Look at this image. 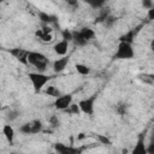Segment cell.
<instances>
[{"label": "cell", "mask_w": 154, "mask_h": 154, "mask_svg": "<svg viewBox=\"0 0 154 154\" xmlns=\"http://www.w3.org/2000/svg\"><path fill=\"white\" fill-rule=\"evenodd\" d=\"M138 79H141L143 83L150 84V85L154 83V77H153L152 73H149V75H147V73H140L138 75Z\"/></svg>", "instance_id": "cell-22"}, {"label": "cell", "mask_w": 154, "mask_h": 154, "mask_svg": "<svg viewBox=\"0 0 154 154\" xmlns=\"http://www.w3.org/2000/svg\"><path fill=\"white\" fill-rule=\"evenodd\" d=\"M2 134L6 138V141L10 144H13V142H14V129L12 128V125L5 124L4 128H2Z\"/></svg>", "instance_id": "cell-13"}, {"label": "cell", "mask_w": 154, "mask_h": 154, "mask_svg": "<svg viewBox=\"0 0 154 154\" xmlns=\"http://www.w3.org/2000/svg\"><path fill=\"white\" fill-rule=\"evenodd\" d=\"M143 28V24H140V25H137L136 28H134V29H130L129 31H126L125 34H123V35H120L119 36V42H126V43H134V41H135V38H136V36H137V34L141 31V29Z\"/></svg>", "instance_id": "cell-7"}, {"label": "cell", "mask_w": 154, "mask_h": 154, "mask_svg": "<svg viewBox=\"0 0 154 154\" xmlns=\"http://www.w3.org/2000/svg\"><path fill=\"white\" fill-rule=\"evenodd\" d=\"M8 53L16 58L20 64L23 65H29L28 63V51L24 49V48H20V47H14V48H11L8 51Z\"/></svg>", "instance_id": "cell-6"}, {"label": "cell", "mask_w": 154, "mask_h": 154, "mask_svg": "<svg viewBox=\"0 0 154 154\" xmlns=\"http://www.w3.org/2000/svg\"><path fill=\"white\" fill-rule=\"evenodd\" d=\"M19 132L23 134V135H31V125H30V122L22 124L19 126Z\"/></svg>", "instance_id": "cell-26"}, {"label": "cell", "mask_w": 154, "mask_h": 154, "mask_svg": "<svg viewBox=\"0 0 154 154\" xmlns=\"http://www.w3.org/2000/svg\"><path fill=\"white\" fill-rule=\"evenodd\" d=\"M67 64H69V57L63 55L61 58H58L57 60L53 61V71L55 73H60L66 69Z\"/></svg>", "instance_id": "cell-10"}, {"label": "cell", "mask_w": 154, "mask_h": 154, "mask_svg": "<svg viewBox=\"0 0 154 154\" xmlns=\"http://www.w3.org/2000/svg\"><path fill=\"white\" fill-rule=\"evenodd\" d=\"M128 108H129V106H128V103L124 102V101H119V102H117V103L114 105V111H116V113H117L118 116H120V117H123V116H125V114L128 113Z\"/></svg>", "instance_id": "cell-16"}, {"label": "cell", "mask_w": 154, "mask_h": 154, "mask_svg": "<svg viewBox=\"0 0 154 154\" xmlns=\"http://www.w3.org/2000/svg\"><path fill=\"white\" fill-rule=\"evenodd\" d=\"M154 19V8H149L148 10V20H153Z\"/></svg>", "instance_id": "cell-33"}, {"label": "cell", "mask_w": 154, "mask_h": 154, "mask_svg": "<svg viewBox=\"0 0 154 154\" xmlns=\"http://www.w3.org/2000/svg\"><path fill=\"white\" fill-rule=\"evenodd\" d=\"M30 125H31V135H36L38 132H42L43 131V124L40 119H34L30 122Z\"/></svg>", "instance_id": "cell-18"}, {"label": "cell", "mask_w": 154, "mask_h": 154, "mask_svg": "<svg viewBox=\"0 0 154 154\" xmlns=\"http://www.w3.org/2000/svg\"><path fill=\"white\" fill-rule=\"evenodd\" d=\"M35 35H36L40 40H42L43 42H49V41L52 40V34H45V32H42L41 29H38V30L35 32Z\"/></svg>", "instance_id": "cell-24"}, {"label": "cell", "mask_w": 154, "mask_h": 154, "mask_svg": "<svg viewBox=\"0 0 154 154\" xmlns=\"http://www.w3.org/2000/svg\"><path fill=\"white\" fill-rule=\"evenodd\" d=\"M66 113L69 114H75V116H78L81 113V109H79V106L78 103H71L66 109H64Z\"/></svg>", "instance_id": "cell-23"}, {"label": "cell", "mask_w": 154, "mask_h": 154, "mask_svg": "<svg viewBox=\"0 0 154 154\" xmlns=\"http://www.w3.org/2000/svg\"><path fill=\"white\" fill-rule=\"evenodd\" d=\"M78 31L81 32V35H82L87 41H90V40H93V38L95 37V31H94L91 28H89V26H83V28H81Z\"/></svg>", "instance_id": "cell-17"}, {"label": "cell", "mask_w": 154, "mask_h": 154, "mask_svg": "<svg viewBox=\"0 0 154 154\" xmlns=\"http://www.w3.org/2000/svg\"><path fill=\"white\" fill-rule=\"evenodd\" d=\"M99 10H100V11H99V14L95 17V20H94L95 24L103 23L105 19L111 14V10H109L108 7H101V8H99Z\"/></svg>", "instance_id": "cell-14"}, {"label": "cell", "mask_w": 154, "mask_h": 154, "mask_svg": "<svg viewBox=\"0 0 154 154\" xmlns=\"http://www.w3.org/2000/svg\"><path fill=\"white\" fill-rule=\"evenodd\" d=\"M38 19L43 23V24H58V17L54 14H48L47 12H38Z\"/></svg>", "instance_id": "cell-12"}, {"label": "cell", "mask_w": 154, "mask_h": 154, "mask_svg": "<svg viewBox=\"0 0 154 154\" xmlns=\"http://www.w3.org/2000/svg\"><path fill=\"white\" fill-rule=\"evenodd\" d=\"M45 93H46L48 96H52V97H58V96L61 95V91H60L55 85H48V87H46Z\"/></svg>", "instance_id": "cell-21"}, {"label": "cell", "mask_w": 154, "mask_h": 154, "mask_svg": "<svg viewBox=\"0 0 154 154\" xmlns=\"http://www.w3.org/2000/svg\"><path fill=\"white\" fill-rule=\"evenodd\" d=\"M84 138V134H79V136L77 137V140H83Z\"/></svg>", "instance_id": "cell-34"}, {"label": "cell", "mask_w": 154, "mask_h": 154, "mask_svg": "<svg viewBox=\"0 0 154 154\" xmlns=\"http://www.w3.org/2000/svg\"><path fill=\"white\" fill-rule=\"evenodd\" d=\"M134 57H135V51L132 48V45L126 42H119L117 51L113 54L114 60H130Z\"/></svg>", "instance_id": "cell-3"}, {"label": "cell", "mask_w": 154, "mask_h": 154, "mask_svg": "<svg viewBox=\"0 0 154 154\" xmlns=\"http://www.w3.org/2000/svg\"><path fill=\"white\" fill-rule=\"evenodd\" d=\"M97 100V95L94 94L87 99H83L78 102V106H79V109L82 113L87 114V116H91L94 113V107H95V102Z\"/></svg>", "instance_id": "cell-4"}, {"label": "cell", "mask_w": 154, "mask_h": 154, "mask_svg": "<svg viewBox=\"0 0 154 154\" xmlns=\"http://www.w3.org/2000/svg\"><path fill=\"white\" fill-rule=\"evenodd\" d=\"M72 99H73L72 94H64V95L61 94L60 96L55 97V101H54L53 106L59 111H64L72 103Z\"/></svg>", "instance_id": "cell-5"}, {"label": "cell", "mask_w": 154, "mask_h": 154, "mask_svg": "<svg viewBox=\"0 0 154 154\" xmlns=\"http://www.w3.org/2000/svg\"><path fill=\"white\" fill-rule=\"evenodd\" d=\"M28 63L29 65L34 66L37 72H45L49 65V60L43 53L34 51H28Z\"/></svg>", "instance_id": "cell-1"}, {"label": "cell", "mask_w": 154, "mask_h": 154, "mask_svg": "<svg viewBox=\"0 0 154 154\" xmlns=\"http://www.w3.org/2000/svg\"><path fill=\"white\" fill-rule=\"evenodd\" d=\"M144 137H146V131H143L138 135L137 142L132 149V154H147V147L144 143Z\"/></svg>", "instance_id": "cell-8"}, {"label": "cell", "mask_w": 154, "mask_h": 154, "mask_svg": "<svg viewBox=\"0 0 154 154\" xmlns=\"http://www.w3.org/2000/svg\"><path fill=\"white\" fill-rule=\"evenodd\" d=\"M142 7L144 10H149L153 7V0H142Z\"/></svg>", "instance_id": "cell-31"}, {"label": "cell", "mask_w": 154, "mask_h": 154, "mask_svg": "<svg viewBox=\"0 0 154 154\" xmlns=\"http://www.w3.org/2000/svg\"><path fill=\"white\" fill-rule=\"evenodd\" d=\"M28 77L32 84V88H34V91L35 93H38L41 91L45 85L52 79V76L49 75H46L45 72H29L28 73Z\"/></svg>", "instance_id": "cell-2"}, {"label": "cell", "mask_w": 154, "mask_h": 154, "mask_svg": "<svg viewBox=\"0 0 154 154\" xmlns=\"http://www.w3.org/2000/svg\"><path fill=\"white\" fill-rule=\"evenodd\" d=\"M75 69H76V71H77L79 75H82V76H87V75L90 73V67H89L88 65H85V64L77 63V64L75 65Z\"/></svg>", "instance_id": "cell-20"}, {"label": "cell", "mask_w": 154, "mask_h": 154, "mask_svg": "<svg viewBox=\"0 0 154 154\" xmlns=\"http://www.w3.org/2000/svg\"><path fill=\"white\" fill-rule=\"evenodd\" d=\"M19 114H20V111H18V109H10L6 118H7L8 122H13V120H16L19 117Z\"/></svg>", "instance_id": "cell-28"}, {"label": "cell", "mask_w": 154, "mask_h": 154, "mask_svg": "<svg viewBox=\"0 0 154 154\" xmlns=\"http://www.w3.org/2000/svg\"><path fill=\"white\" fill-rule=\"evenodd\" d=\"M54 150L57 153H59V154H77V153H81V149L73 148V147L64 144L61 142L54 143Z\"/></svg>", "instance_id": "cell-9"}, {"label": "cell", "mask_w": 154, "mask_h": 154, "mask_svg": "<svg viewBox=\"0 0 154 154\" xmlns=\"http://www.w3.org/2000/svg\"><path fill=\"white\" fill-rule=\"evenodd\" d=\"M2 1H4V0H0V2H2Z\"/></svg>", "instance_id": "cell-35"}, {"label": "cell", "mask_w": 154, "mask_h": 154, "mask_svg": "<svg viewBox=\"0 0 154 154\" xmlns=\"http://www.w3.org/2000/svg\"><path fill=\"white\" fill-rule=\"evenodd\" d=\"M48 123H49V126L53 128V129L60 126V119H59L58 116H55V114H52V116L48 118Z\"/></svg>", "instance_id": "cell-25"}, {"label": "cell", "mask_w": 154, "mask_h": 154, "mask_svg": "<svg viewBox=\"0 0 154 154\" xmlns=\"http://www.w3.org/2000/svg\"><path fill=\"white\" fill-rule=\"evenodd\" d=\"M117 20H118V18L117 17H114V16H112V14H109L106 19H105V22H103V24L106 25V28H112L116 23H117Z\"/></svg>", "instance_id": "cell-27"}, {"label": "cell", "mask_w": 154, "mask_h": 154, "mask_svg": "<svg viewBox=\"0 0 154 154\" xmlns=\"http://www.w3.org/2000/svg\"><path fill=\"white\" fill-rule=\"evenodd\" d=\"M61 37H63V40H65V41L71 42V41H72V31L69 30V29L61 30Z\"/></svg>", "instance_id": "cell-30"}, {"label": "cell", "mask_w": 154, "mask_h": 154, "mask_svg": "<svg viewBox=\"0 0 154 154\" xmlns=\"http://www.w3.org/2000/svg\"><path fill=\"white\" fill-rule=\"evenodd\" d=\"M72 42H73L76 46H78V47H83V46H85V45L88 43V41L81 35V32H79L78 30L72 31Z\"/></svg>", "instance_id": "cell-15"}, {"label": "cell", "mask_w": 154, "mask_h": 154, "mask_svg": "<svg viewBox=\"0 0 154 154\" xmlns=\"http://www.w3.org/2000/svg\"><path fill=\"white\" fill-rule=\"evenodd\" d=\"M83 2H85L87 5H89L91 8H95V10H99L101 7L105 6V4L108 1V0H82Z\"/></svg>", "instance_id": "cell-19"}, {"label": "cell", "mask_w": 154, "mask_h": 154, "mask_svg": "<svg viewBox=\"0 0 154 154\" xmlns=\"http://www.w3.org/2000/svg\"><path fill=\"white\" fill-rule=\"evenodd\" d=\"M53 51L55 52V54L58 55H66L67 51H69V42L65 41V40H61L59 42H57L54 46H53Z\"/></svg>", "instance_id": "cell-11"}, {"label": "cell", "mask_w": 154, "mask_h": 154, "mask_svg": "<svg viewBox=\"0 0 154 154\" xmlns=\"http://www.w3.org/2000/svg\"><path fill=\"white\" fill-rule=\"evenodd\" d=\"M65 2H66L71 8L78 7V0H65Z\"/></svg>", "instance_id": "cell-32"}, {"label": "cell", "mask_w": 154, "mask_h": 154, "mask_svg": "<svg viewBox=\"0 0 154 154\" xmlns=\"http://www.w3.org/2000/svg\"><path fill=\"white\" fill-rule=\"evenodd\" d=\"M96 138H97V141L101 143V144H105V146H109L112 142H111V140L106 136V135H101V134H97L96 135Z\"/></svg>", "instance_id": "cell-29"}]
</instances>
